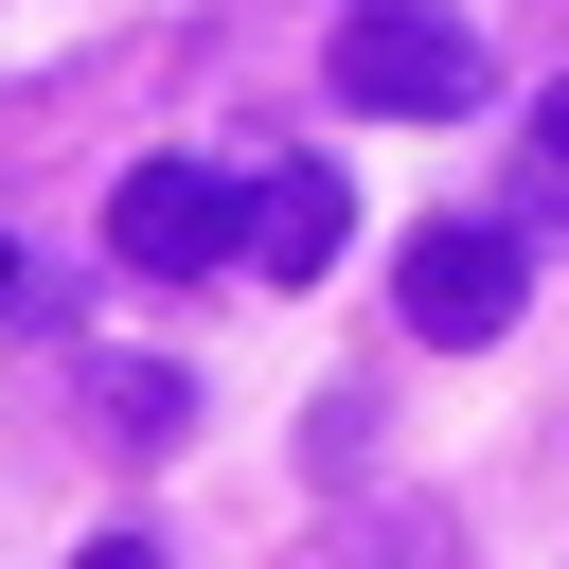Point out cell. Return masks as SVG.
I'll return each mask as SVG.
<instances>
[{"label":"cell","instance_id":"cell-5","mask_svg":"<svg viewBox=\"0 0 569 569\" xmlns=\"http://www.w3.org/2000/svg\"><path fill=\"white\" fill-rule=\"evenodd\" d=\"M89 391H107V445H178V409H196L178 373H89Z\"/></svg>","mask_w":569,"mask_h":569},{"label":"cell","instance_id":"cell-7","mask_svg":"<svg viewBox=\"0 0 569 569\" xmlns=\"http://www.w3.org/2000/svg\"><path fill=\"white\" fill-rule=\"evenodd\" d=\"M71 569H160V551H142V533H89V551H71Z\"/></svg>","mask_w":569,"mask_h":569},{"label":"cell","instance_id":"cell-4","mask_svg":"<svg viewBox=\"0 0 569 569\" xmlns=\"http://www.w3.org/2000/svg\"><path fill=\"white\" fill-rule=\"evenodd\" d=\"M338 231H356V196H338V160H267V178L231 196V249H249L267 284H320V267H338Z\"/></svg>","mask_w":569,"mask_h":569},{"label":"cell","instance_id":"cell-2","mask_svg":"<svg viewBox=\"0 0 569 569\" xmlns=\"http://www.w3.org/2000/svg\"><path fill=\"white\" fill-rule=\"evenodd\" d=\"M516 284H533V249L498 231V213H445V231H409V267H391V302H409V338H498L516 320Z\"/></svg>","mask_w":569,"mask_h":569},{"label":"cell","instance_id":"cell-6","mask_svg":"<svg viewBox=\"0 0 569 569\" xmlns=\"http://www.w3.org/2000/svg\"><path fill=\"white\" fill-rule=\"evenodd\" d=\"M533 178H551V196H569V71H551V89H533Z\"/></svg>","mask_w":569,"mask_h":569},{"label":"cell","instance_id":"cell-8","mask_svg":"<svg viewBox=\"0 0 569 569\" xmlns=\"http://www.w3.org/2000/svg\"><path fill=\"white\" fill-rule=\"evenodd\" d=\"M18 302H36V267H18V231H0V320H18Z\"/></svg>","mask_w":569,"mask_h":569},{"label":"cell","instance_id":"cell-3","mask_svg":"<svg viewBox=\"0 0 569 569\" xmlns=\"http://www.w3.org/2000/svg\"><path fill=\"white\" fill-rule=\"evenodd\" d=\"M107 267H124V284H196V267H231V178H213V160H142V178L107 196Z\"/></svg>","mask_w":569,"mask_h":569},{"label":"cell","instance_id":"cell-1","mask_svg":"<svg viewBox=\"0 0 569 569\" xmlns=\"http://www.w3.org/2000/svg\"><path fill=\"white\" fill-rule=\"evenodd\" d=\"M320 71H338V107H373V124H445V107H480V36H462L445 0H356Z\"/></svg>","mask_w":569,"mask_h":569}]
</instances>
